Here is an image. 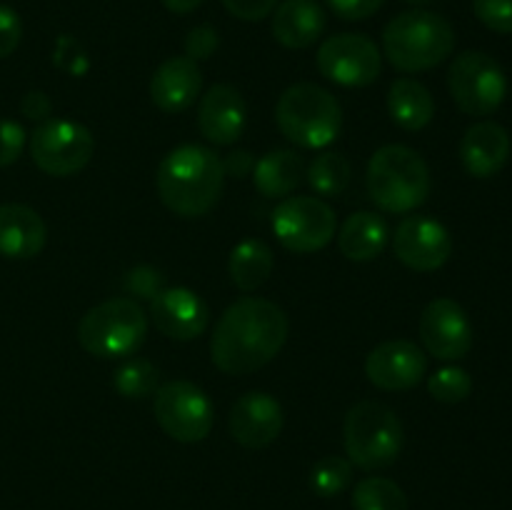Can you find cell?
<instances>
[{
  "label": "cell",
  "instance_id": "7a4b0ae2",
  "mask_svg": "<svg viewBox=\"0 0 512 510\" xmlns=\"http://www.w3.org/2000/svg\"><path fill=\"white\" fill-rule=\"evenodd\" d=\"M155 185L165 208L175 215L203 218L223 193V158L205 145H180L160 160Z\"/></svg>",
  "mask_w": 512,
  "mask_h": 510
},
{
  "label": "cell",
  "instance_id": "4dcf8cb0",
  "mask_svg": "<svg viewBox=\"0 0 512 510\" xmlns=\"http://www.w3.org/2000/svg\"><path fill=\"white\" fill-rule=\"evenodd\" d=\"M470 390H473V378H470L468 370L458 368V365H445L428 378V393L438 403H463Z\"/></svg>",
  "mask_w": 512,
  "mask_h": 510
},
{
  "label": "cell",
  "instance_id": "ac0fdd59",
  "mask_svg": "<svg viewBox=\"0 0 512 510\" xmlns=\"http://www.w3.org/2000/svg\"><path fill=\"white\" fill-rule=\"evenodd\" d=\"M248 108L233 85L218 83L200 98L198 128L213 145H233L245 133Z\"/></svg>",
  "mask_w": 512,
  "mask_h": 510
},
{
  "label": "cell",
  "instance_id": "60d3db41",
  "mask_svg": "<svg viewBox=\"0 0 512 510\" xmlns=\"http://www.w3.org/2000/svg\"><path fill=\"white\" fill-rule=\"evenodd\" d=\"M223 168H225V175L245 178V175L253 173L255 160H253V155L248 153V150H235V153H230L228 158L223 160Z\"/></svg>",
  "mask_w": 512,
  "mask_h": 510
},
{
  "label": "cell",
  "instance_id": "d6a6232c",
  "mask_svg": "<svg viewBox=\"0 0 512 510\" xmlns=\"http://www.w3.org/2000/svg\"><path fill=\"white\" fill-rule=\"evenodd\" d=\"M473 13L493 33H512V0H473Z\"/></svg>",
  "mask_w": 512,
  "mask_h": 510
},
{
  "label": "cell",
  "instance_id": "836d02e7",
  "mask_svg": "<svg viewBox=\"0 0 512 510\" xmlns=\"http://www.w3.org/2000/svg\"><path fill=\"white\" fill-rule=\"evenodd\" d=\"M163 288V273H160L158 268H153V265H138V268L125 273V290H128L130 295L153 300Z\"/></svg>",
  "mask_w": 512,
  "mask_h": 510
},
{
  "label": "cell",
  "instance_id": "1f68e13d",
  "mask_svg": "<svg viewBox=\"0 0 512 510\" xmlns=\"http://www.w3.org/2000/svg\"><path fill=\"white\" fill-rule=\"evenodd\" d=\"M53 63L68 75H73V78H83L90 70L88 53H85L83 43L73 35H60L53 50Z\"/></svg>",
  "mask_w": 512,
  "mask_h": 510
},
{
  "label": "cell",
  "instance_id": "e0dca14e",
  "mask_svg": "<svg viewBox=\"0 0 512 510\" xmlns=\"http://www.w3.org/2000/svg\"><path fill=\"white\" fill-rule=\"evenodd\" d=\"M230 435L243 448H268L283 430V408L273 395L250 390L235 400L228 420Z\"/></svg>",
  "mask_w": 512,
  "mask_h": 510
},
{
  "label": "cell",
  "instance_id": "7c38bea8",
  "mask_svg": "<svg viewBox=\"0 0 512 510\" xmlns=\"http://www.w3.org/2000/svg\"><path fill=\"white\" fill-rule=\"evenodd\" d=\"M383 55L363 33H338L318 48V70L343 88H365L380 78Z\"/></svg>",
  "mask_w": 512,
  "mask_h": 510
},
{
  "label": "cell",
  "instance_id": "52a82bcc",
  "mask_svg": "<svg viewBox=\"0 0 512 510\" xmlns=\"http://www.w3.org/2000/svg\"><path fill=\"white\" fill-rule=\"evenodd\" d=\"M148 335V315L135 298H110L80 318L78 340L90 355L103 360L130 358Z\"/></svg>",
  "mask_w": 512,
  "mask_h": 510
},
{
  "label": "cell",
  "instance_id": "277c9868",
  "mask_svg": "<svg viewBox=\"0 0 512 510\" xmlns=\"http://www.w3.org/2000/svg\"><path fill=\"white\" fill-rule=\"evenodd\" d=\"M368 195L383 213L403 215L420 208L430 195V168L408 145H383L375 150L365 173Z\"/></svg>",
  "mask_w": 512,
  "mask_h": 510
},
{
  "label": "cell",
  "instance_id": "7402d4cb",
  "mask_svg": "<svg viewBox=\"0 0 512 510\" xmlns=\"http://www.w3.org/2000/svg\"><path fill=\"white\" fill-rule=\"evenodd\" d=\"M328 25L318 0H283L273 15V38L283 48L305 50L320 40Z\"/></svg>",
  "mask_w": 512,
  "mask_h": 510
},
{
  "label": "cell",
  "instance_id": "cb8c5ba5",
  "mask_svg": "<svg viewBox=\"0 0 512 510\" xmlns=\"http://www.w3.org/2000/svg\"><path fill=\"white\" fill-rule=\"evenodd\" d=\"M305 160L295 150H270L255 163L253 183L265 198H288L305 180Z\"/></svg>",
  "mask_w": 512,
  "mask_h": 510
},
{
  "label": "cell",
  "instance_id": "484cf974",
  "mask_svg": "<svg viewBox=\"0 0 512 510\" xmlns=\"http://www.w3.org/2000/svg\"><path fill=\"white\" fill-rule=\"evenodd\" d=\"M275 268L273 250L268 243L258 238H248L243 243H238L230 253L228 260V273L230 280L238 290L250 293V290H258L265 280L270 278Z\"/></svg>",
  "mask_w": 512,
  "mask_h": 510
},
{
  "label": "cell",
  "instance_id": "f1b7e54d",
  "mask_svg": "<svg viewBox=\"0 0 512 510\" xmlns=\"http://www.w3.org/2000/svg\"><path fill=\"white\" fill-rule=\"evenodd\" d=\"M158 368L145 358H133L130 355L113 375V385L123 398H148L158 390Z\"/></svg>",
  "mask_w": 512,
  "mask_h": 510
},
{
  "label": "cell",
  "instance_id": "2e32d148",
  "mask_svg": "<svg viewBox=\"0 0 512 510\" xmlns=\"http://www.w3.org/2000/svg\"><path fill=\"white\" fill-rule=\"evenodd\" d=\"M155 328L173 340H195L208 330L210 310L190 288H163L150 300Z\"/></svg>",
  "mask_w": 512,
  "mask_h": 510
},
{
  "label": "cell",
  "instance_id": "8fae6325",
  "mask_svg": "<svg viewBox=\"0 0 512 510\" xmlns=\"http://www.w3.org/2000/svg\"><path fill=\"white\" fill-rule=\"evenodd\" d=\"M270 225L283 248L308 255L323 250L335 238L338 220L325 200L313 198V195H295V198H285L273 210Z\"/></svg>",
  "mask_w": 512,
  "mask_h": 510
},
{
  "label": "cell",
  "instance_id": "ffe728a7",
  "mask_svg": "<svg viewBox=\"0 0 512 510\" xmlns=\"http://www.w3.org/2000/svg\"><path fill=\"white\" fill-rule=\"evenodd\" d=\"M510 133L500 123L480 120L460 140V163L473 178H493L510 160Z\"/></svg>",
  "mask_w": 512,
  "mask_h": 510
},
{
  "label": "cell",
  "instance_id": "8992f818",
  "mask_svg": "<svg viewBox=\"0 0 512 510\" xmlns=\"http://www.w3.org/2000/svg\"><path fill=\"white\" fill-rule=\"evenodd\" d=\"M403 423L393 408L375 400L355 403L345 415L343 443L348 460L360 470L390 468L403 450Z\"/></svg>",
  "mask_w": 512,
  "mask_h": 510
},
{
  "label": "cell",
  "instance_id": "9c48e42d",
  "mask_svg": "<svg viewBox=\"0 0 512 510\" xmlns=\"http://www.w3.org/2000/svg\"><path fill=\"white\" fill-rule=\"evenodd\" d=\"M95 153V138L83 123L65 118H48L30 135V158L53 178L80 173Z\"/></svg>",
  "mask_w": 512,
  "mask_h": 510
},
{
  "label": "cell",
  "instance_id": "ba28073f",
  "mask_svg": "<svg viewBox=\"0 0 512 510\" xmlns=\"http://www.w3.org/2000/svg\"><path fill=\"white\" fill-rule=\"evenodd\" d=\"M448 88L455 105L465 115L485 118L503 105L508 95V78L493 55L483 50H465L450 63Z\"/></svg>",
  "mask_w": 512,
  "mask_h": 510
},
{
  "label": "cell",
  "instance_id": "74e56055",
  "mask_svg": "<svg viewBox=\"0 0 512 510\" xmlns=\"http://www.w3.org/2000/svg\"><path fill=\"white\" fill-rule=\"evenodd\" d=\"M225 10L245 23H258L275 10L278 0H223Z\"/></svg>",
  "mask_w": 512,
  "mask_h": 510
},
{
  "label": "cell",
  "instance_id": "4316f807",
  "mask_svg": "<svg viewBox=\"0 0 512 510\" xmlns=\"http://www.w3.org/2000/svg\"><path fill=\"white\" fill-rule=\"evenodd\" d=\"M350 175H353L350 160L343 153H333V150L320 153L305 170V180H308L310 188L325 198L345 193V188L350 185Z\"/></svg>",
  "mask_w": 512,
  "mask_h": 510
},
{
  "label": "cell",
  "instance_id": "f546056e",
  "mask_svg": "<svg viewBox=\"0 0 512 510\" xmlns=\"http://www.w3.org/2000/svg\"><path fill=\"white\" fill-rule=\"evenodd\" d=\"M353 480V463L340 455H325L310 470V490L320 498H335L345 493Z\"/></svg>",
  "mask_w": 512,
  "mask_h": 510
},
{
  "label": "cell",
  "instance_id": "4fadbf2b",
  "mask_svg": "<svg viewBox=\"0 0 512 510\" xmlns=\"http://www.w3.org/2000/svg\"><path fill=\"white\" fill-rule=\"evenodd\" d=\"M420 340L438 360H463L473 348V325L463 305L453 298H435L420 315Z\"/></svg>",
  "mask_w": 512,
  "mask_h": 510
},
{
  "label": "cell",
  "instance_id": "5bb4252c",
  "mask_svg": "<svg viewBox=\"0 0 512 510\" xmlns=\"http://www.w3.org/2000/svg\"><path fill=\"white\" fill-rule=\"evenodd\" d=\"M393 250L403 265L418 273L443 268L453 253V238L440 220L428 215H408L395 228Z\"/></svg>",
  "mask_w": 512,
  "mask_h": 510
},
{
  "label": "cell",
  "instance_id": "44dd1931",
  "mask_svg": "<svg viewBox=\"0 0 512 510\" xmlns=\"http://www.w3.org/2000/svg\"><path fill=\"white\" fill-rule=\"evenodd\" d=\"M48 228L30 205H0V255L8 260L35 258L45 248Z\"/></svg>",
  "mask_w": 512,
  "mask_h": 510
},
{
  "label": "cell",
  "instance_id": "83f0119b",
  "mask_svg": "<svg viewBox=\"0 0 512 510\" xmlns=\"http://www.w3.org/2000/svg\"><path fill=\"white\" fill-rule=\"evenodd\" d=\"M353 510H408V495L390 478H363L353 490Z\"/></svg>",
  "mask_w": 512,
  "mask_h": 510
},
{
  "label": "cell",
  "instance_id": "7bdbcfd3",
  "mask_svg": "<svg viewBox=\"0 0 512 510\" xmlns=\"http://www.w3.org/2000/svg\"><path fill=\"white\" fill-rule=\"evenodd\" d=\"M405 3H410V5H425V3H430V0H405Z\"/></svg>",
  "mask_w": 512,
  "mask_h": 510
},
{
  "label": "cell",
  "instance_id": "b9f144b4",
  "mask_svg": "<svg viewBox=\"0 0 512 510\" xmlns=\"http://www.w3.org/2000/svg\"><path fill=\"white\" fill-rule=\"evenodd\" d=\"M163 5L170 10V13L188 15L193 13V10H198L200 5H203V0H163Z\"/></svg>",
  "mask_w": 512,
  "mask_h": 510
},
{
  "label": "cell",
  "instance_id": "6da1fadb",
  "mask_svg": "<svg viewBox=\"0 0 512 510\" xmlns=\"http://www.w3.org/2000/svg\"><path fill=\"white\" fill-rule=\"evenodd\" d=\"M288 315L265 298H240L215 323L210 355L228 375H248L265 368L288 340Z\"/></svg>",
  "mask_w": 512,
  "mask_h": 510
},
{
  "label": "cell",
  "instance_id": "d6986e66",
  "mask_svg": "<svg viewBox=\"0 0 512 510\" xmlns=\"http://www.w3.org/2000/svg\"><path fill=\"white\" fill-rule=\"evenodd\" d=\"M200 90H203V73H200V65L188 55L168 58L158 65L150 78V100L163 113L188 110L200 98Z\"/></svg>",
  "mask_w": 512,
  "mask_h": 510
},
{
  "label": "cell",
  "instance_id": "d590c367",
  "mask_svg": "<svg viewBox=\"0 0 512 510\" xmlns=\"http://www.w3.org/2000/svg\"><path fill=\"white\" fill-rule=\"evenodd\" d=\"M220 35L213 25H195L188 35H185V55L198 60H208L210 55L218 50Z\"/></svg>",
  "mask_w": 512,
  "mask_h": 510
},
{
  "label": "cell",
  "instance_id": "5b68a950",
  "mask_svg": "<svg viewBox=\"0 0 512 510\" xmlns=\"http://www.w3.org/2000/svg\"><path fill=\"white\" fill-rule=\"evenodd\" d=\"M275 123L298 148L323 150L338 140L343 110L330 90L315 83H295L278 98Z\"/></svg>",
  "mask_w": 512,
  "mask_h": 510
},
{
  "label": "cell",
  "instance_id": "f35d334b",
  "mask_svg": "<svg viewBox=\"0 0 512 510\" xmlns=\"http://www.w3.org/2000/svg\"><path fill=\"white\" fill-rule=\"evenodd\" d=\"M325 3L343 20H368L383 8L385 0H325Z\"/></svg>",
  "mask_w": 512,
  "mask_h": 510
},
{
  "label": "cell",
  "instance_id": "9a60e30c",
  "mask_svg": "<svg viewBox=\"0 0 512 510\" xmlns=\"http://www.w3.org/2000/svg\"><path fill=\"white\" fill-rule=\"evenodd\" d=\"M428 373V355L413 340H385L365 358V375L380 390H410Z\"/></svg>",
  "mask_w": 512,
  "mask_h": 510
},
{
  "label": "cell",
  "instance_id": "3957f363",
  "mask_svg": "<svg viewBox=\"0 0 512 510\" xmlns=\"http://www.w3.org/2000/svg\"><path fill=\"white\" fill-rule=\"evenodd\" d=\"M455 50V30L433 10H405L383 30V53L400 73H423L448 60Z\"/></svg>",
  "mask_w": 512,
  "mask_h": 510
},
{
  "label": "cell",
  "instance_id": "30bf717a",
  "mask_svg": "<svg viewBox=\"0 0 512 510\" xmlns=\"http://www.w3.org/2000/svg\"><path fill=\"white\" fill-rule=\"evenodd\" d=\"M155 420L178 443H200L210 435L215 408L203 388L190 380H170L155 390Z\"/></svg>",
  "mask_w": 512,
  "mask_h": 510
},
{
  "label": "cell",
  "instance_id": "603a6c76",
  "mask_svg": "<svg viewBox=\"0 0 512 510\" xmlns=\"http://www.w3.org/2000/svg\"><path fill=\"white\" fill-rule=\"evenodd\" d=\"M390 240V228L383 215H375L370 210L353 213L343 223L338 233L340 253L355 263H368L375 260L385 250Z\"/></svg>",
  "mask_w": 512,
  "mask_h": 510
},
{
  "label": "cell",
  "instance_id": "ab89813d",
  "mask_svg": "<svg viewBox=\"0 0 512 510\" xmlns=\"http://www.w3.org/2000/svg\"><path fill=\"white\" fill-rule=\"evenodd\" d=\"M20 110H23L25 118L30 120H48L50 110H53V105H50V98L43 93V90H30V93L23 95V103H20Z\"/></svg>",
  "mask_w": 512,
  "mask_h": 510
},
{
  "label": "cell",
  "instance_id": "e575fe53",
  "mask_svg": "<svg viewBox=\"0 0 512 510\" xmlns=\"http://www.w3.org/2000/svg\"><path fill=\"white\" fill-rule=\"evenodd\" d=\"M28 133L20 123L8 118H0V168H8L20 158L25 148Z\"/></svg>",
  "mask_w": 512,
  "mask_h": 510
},
{
  "label": "cell",
  "instance_id": "8d00e7d4",
  "mask_svg": "<svg viewBox=\"0 0 512 510\" xmlns=\"http://www.w3.org/2000/svg\"><path fill=\"white\" fill-rule=\"evenodd\" d=\"M23 38V20L10 5L0 3V60L15 53Z\"/></svg>",
  "mask_w": 512,
  "mask_h": 510
},
{
  "label": "cell",
  "instance_id": "d4e9b609",
  "mask_svg": "<svg viewBox=\"0 0 512 510\" xmlns=\"http://www.w3.org/2000/svg\"><path fill=\"white\" fill-rule=\"evenodd\" d=\"M388 113L395 125L415 133V130H423L425 125H430L435 115V100L420 80L398 78L390 85Z\"/></svg>",
  "mask_w": 512,
  "mask_h": 510
}]
</instances>
